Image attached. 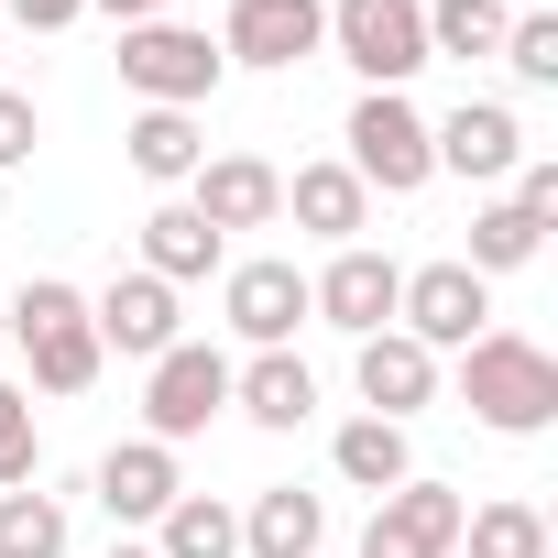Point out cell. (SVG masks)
<instances>
[{"mask_svg": "<svg viewBox=\"0 0 558 558\" xmlns=\"http://www.w3.org/2000/svg\"><path fill=\"white\" fill-rule=\"evenodd\" d=\"M110 558H154V547H110Z\"/></svg>", "mask_w": 558, "mask_h": 558, "instance_id": "cell-34", "label": "cell"}, {"mask_svg": "<svg viewBox=\"0 0 558 558\" xmlns=\"http://www.w3.org/2000/svg\"><path fill=\"white\" fill-rule=\"evenodd\" d=\"M154 558H241V514L219 493H175L154 514Z\"/></svg>", "mask_w": 558, "mask_h": 558, "instance_id": "cell-23", "label": "cell"}, {"mask_svg": "<svg viewBox=\"0 0 558 558\" xmlns=\"http://www.w3.org/2000/svg\"><path fill=\"white\" fill-rule=\"evenodd\" d=\"M88 12V0H0V23H23V34H66Z\"/></svg>", "mask_w": 558, "mask_h": 558, "instance_id": "cell-32", "label": "cell"}, {"mask_svg": "<svg viewBox=\"0 0 558 558\" xmlns=\"http://www.w3.org/2000/svg\"><path fill=\"white\" fill-rule=\"evenodd\" d=\"M88 329H99V351H121V362H165V351L186 340V307H175V286H154V274L132 263V274H110V286L88 296Z\"/></svg>", "mask_w": 558, "mask_h": 558, "instance_id": "cell-9", "label": "cell"}, {"mask_svg": "<svg viewBox=\"0 0 558 558\" xmlns=\"http://www.w3.org/2000/svg\"><path fill=\"white\" fill-rule=\"evenodd\" d=\"M351 384H362V416H416V405H438V351H416L405 329H373L362 351H351Z\"/></svg>", "mask_w": 558, "mask_h": 558, "instance_id": "cell-16", "label": "cell"}, {"mask_svg": "<svg viewBox=\"0 0 558 558\" xmlns=\"http://www.w3.org/2000/svg\"><path fill=\"white\" fill-rule=\"evenodd\" d=\"M219 318L252 340V351H286L307 329V274L286 252H263V263H230V286H219Z\"/></svg>", "mask_w": 558, "mask_h": 558, "instance_id": "cell-12", "label": "cell"}, {"mask_svg": "<svg viewBox=\"0 0 558 558\" xmlns=\"http://www.w3.org/2000/svg\"><path fill=\"white\" fill-rule=\"evenodd\" d=\"M340 165L373 186V197H416L427 175H438V154H427V110L405 99V88H362L351 99V121H340Z\"/></svg>", "mask_w": 558, "mask_h": 558, "instance_id": "cell-3", "label": "cell"}, {"mask_svg": "<svg viewBox=\"0 0 558 558\" xmlns=\"http://www.w3.org/2000/svg\"><path fill=\"white\" fill-rule=\"evenodd\" d=\"M493 56L514 66V88H558V12H514Z\"/></svg>", "mask_w": 558, "mask_h": 558, "instance_id": "cell-28", "label": "cell"}, {"mask_svg": "<svg viewBox=\"0 0 558 558\" xmlns=\"http://www.w3.org/2000/svg\"><path fill=\"white\" fill-rule=\"evenodd\" d=\"M460 405L493 427V438H536L558 427V362L525 340V329H482L460 351Z\"/></svg>", "mask_w": 558, "mask_h": 558, "instance_id": "cell-1", "label": "cell"}, {"mask_svg": "<svg viewBox=\"0 0 558 558\" xmlns=\"http://www.w3.org/2000/svg\"><path fill=\"white\" fill-rule=\"evenodd\" d=\"M0 351H12V318H0Z\"/></svg>", "mask_w": 558, "mask_h": 558, "instance_id": "cell-35", "label": "cell"}, {"mask_svg": "<svg viewBox=\"0 0 558 558\" xmlns=\"http://www.w3.org/2000/svg\"><path fill=\"white\" fill-rule=\"evenodd\" d=\"M514 208L525 219H558V154H525L514 165Z\"/></svg>", "mask_w": 558, "mask_h": 558, "instance_id": "cell-31", "label": "cell"}, {"mask_svg": "<svg viewBox=\"0 0 558 558\" xmlns=\"http://www.w3.org/2000/svg\"><path fill=\"white\" fill-rule=\"evenodd\" d=\"M395 296H405V263L373 252V241H340L329 274H307V318H329V329H351V340L395 329Z\"/></svg>", "mask_w": 558, "mask_h": 558, "instance_id": "cell-8", "label": "cell"}, {"mask_svg": "<svg viewBox=\"0 0 558 558\" xmlns=\"http://www.w3.org/2000/svg\"><path fill=\"white\" fill-rule=\"evenodd\" d=\"M88 493H99V514H110V525H154V514L186 493V471H175V449H165V438H121V449H99Z\"/></svg>", "mask_w": 558, "mask_h": 558, "instance_id": "cell-15", "label": "cell"}, {"mask_svg": "<svg viewBox=\"0 0 558 558\" xmlns=\"http://www.w3.org/2000/svg\"><path fill=\"white\" fill-rule=\"evenodd\" d=\"M219 252H230V241H219L186 197H165V208L143 219V274H154V286H197V274H219Z\"/></svg>", "mask_w": 558, "mask_h": 558, "instance_id": "cell-20", "label": "cell"}, {"mask_svg": "<svg viewBox=\"0 0 558 558\" xmlns=\"http://www.w3.org/2000/svg\"><path fill=\"white\" fill-rule=\"evenodd\" d=\"M34 460H45V438H34V395H23V384H0V493H23Z\"/></svg>", "mask_w": 558, "mask_h": 558, "instance_id": "cell-29", "label": "cell"}, {"mask_svg": "<svg viewBox=\"0 0 558 558\" xmlns=\"http://www.w3.org/2000/svg\"><path fill=\"white\" fill-rule=\"evenodd\" d=\"M132 175L143 186H186L197 165H208V132H197V110H132Z\"/></svg>", "mask_w": 558, "mask_h": 558, "instance_id": "cell-22", "label": "cell"}, {"mask_svg": "<svg viewBox=\"0 0 558 558\" xmlns=\"http://www.w3.org/2000/svg\"><path fill=\"white\" fill-rule=\"evenodd\" d=\"M329 45V0H230L219 66H307Z\"/></svg>", "mask_w": 558, "mask_h": 558, "instance_id": "cell-10", "label": "cell"}, {"mask_svg": "<svg viewBox=\"0 0 558 558\" xmlns=\"http://www.w3.org/2000/svg\"><path fill=\"white\" fill-rule=\"evenodd\" d=\"M329 547V504L307 482H263L241 504V558H318Z\"/></svg>", "mask_w": 558, "mask_h": 558, "instance_id": "cell-18", "label": "cell"}, {"mask_svg": "<svg viewBox=\"0 0 558 558\" xmlns=\"http://www.w3.org/2000/svg\"><path fill=\"white\" fill-rule=\"evenodd\" d=\"M219 416H230V351H208V340H175L165 362H143V438L186 449V438H208Z\"/></svg>", "mask_w": 558, "mask_h": 558, "instance_id": "cell-5", "label": "cell"}, {"mask_svg": "<svg viewBox=\"0 0 558 558\" xmlns=\"http://www.w3.org/2000/svg\"><path fill=\"white\" fill-rule=\"evenodd\" d=\"M286 219H296L307 241H329V252H340V241H362V230H373V186H362L340 154H318V165H296V175H286Z\"/></svg>", "mask_w": 558, "mask_h": 558, "instance_id": "cell-17", "label": "cell"}, {"mask_svg": "<svg viewBox=\"0 0 558 558\" xmlns=\"http://www.w3.org/2000/svg\"><path fill=\"white\" fill-rule=\"evenodd\" d=\"M482 318H493V286H482L460 252H449V263H416V274H405V296H395V329H405L416 351H471Z\"/></svg>", "mask_w": 558, "mask_h": 558, "instance_id": "cell-7", "label": "cell"}, {"mask_svg": "<svg viewBox=\"0 0 558 558\" xmlns=\"http://www.w3.org/2000/svg\"><path fill=\"white\" fill-rule=\"evenodd\" d=\"M329 471H340L351 493H373V504H384L395 482H416V449H405V427H395V416H351V427L329 438Z\"/></svg>", "mask_w": 558, "mask_h": 558, "instance_id": "cell-21", "label": "cell"}, {"mask_svg": "<svg viewBox=\"0 0 558 558\" xmlns=\"http://www.w3.org/2000/svg\"><path fill=\"white\" fill-rule=\"evenodd\" d=\"M186 208L230 241V230H274L286 219V175H274L263 154H208L197 175H186Z\"/></svg>", "mask_w": 558, "mask_h": 558, "instance_id": "cell-13", "label": "cell"}, {"mask_svg": "<svg viewBox=\"0 0 558 558\" xmlns=\"http://www.w3.org/2000/svg\"><path fill=\"white\" fill-rule=\"evenodd\" d=\"M416 12H427V66H438V56H460V66H471V56H493V45H504V23H514L504 0H416Z\"/></svg>", "mask_w": 558, "mask_h": 558, "instance_id": "cell-26", "label": "cell"}, {"mask_svg": "<svg viewBox=\"0 0 558 558\" xmlns=\"http://www.w3.org/2000/svg\"><path fill=\"white\" fill-rule=\"evenodd\" d=\"M460 547H471V558H547V514H536L525 493H493V504L460 514Z\"/></svg>", "mask_w": 558, "mask_h": 558, "instance_id": "cell-25", "label": "cell"}, {"mask_svg": "<svg viewBox=\"0 0 558 558\" xmlns=\"http://www.w3.org/2000/svg\"><path fill=\"white\" fill-rule=\"evenodd\" d=\"M329 45L362 88H405L427 66V12L416 0H329Z\"/></svg>", "mask_w": 558, "mask_h": 558, "instance_id": "cell-6", "label": "cell"}, {"mask_svg": "<svg viewBox=\"0 0 558 558\" xmlns=\"http://www.w3.org/2000/svg\"><path fill=\"white\" fill-rule=\"evenodd\" d=\"M0 318H12V351L34 362V395H88L99 384V329H88V296L66 286V274H34L23 296H0Z\"/></svg>", "mask_w": 558, "mask_h": 558, "instance_id": "cell-2", "label": "cell"}, {"mask_svg": "<svg viewBox=\"0 0 558 558\" xmlns=\"http://www.w3.org/2000/svg\"><path fill=\"white\" fill-rule=\"evenodd\" d=\"M427 154H438V175L493 186V175H514V165H525V121H514L504 99H460L449 121H427Z\"/></svg>", "mask_w": 558, "mask_h": 558, "instance_id": "cell-14", "label": "cell"}, {"mask_svg": "<svg viewBox=\"0 0 558 558\" xmlns=\"http://www.w3.org/2000/svg\"><path fill=\"white\" fill-rule=\"evenodd\" d=\"M0 558H66V493H0Z\"/></svg>", "mask_w": 558, "mask_h": 558, "instance_id": "cell-27", "label": "cell"}, {"mask_svg": "<svg viewBox=\"0 0 558 558\" xmlns=\"http://www.w3.org/2000/svg\"><path fill=\"white\" fill-rule=\"evenodd\" d=\"M34 143H45L34 99H23V88H0V175H12V165H34Z\"/></svg>", "mask_w": 558, "mask_h": 558, "instance_id": "cell-30", "label": "cell"}, {"mask_svg": "<svg viewBox=\"0 0 558 558\" xmlns=\"http://www.w3.org/2000/svg\"><path fill=\"white\" fill-rule=\"evenodd\" d=\"M460 514H471V504H460L449 482H427V471H416V482H395V493L373 504L362 558H449V547H460Z\"/></svg>", "mask_w": 558, "mask_h": 558, "instance_id": "cell-11", "label": "cell"}, {"mask_svg": "<svg viewBox=\"0 0 558 558\" xmlns=\"http://www.w3.org/2000/svg\"><path fill=\"white\" fill-rule=\"evenodd\" d=\"M88 12H110V23L132 34V23H165V0H88Z\"/></svg>", "mask_w": 558, "mask_h": 558, "instance_id": "cell-33", "label": "cell"}, {"mask_svg": "<svg viewBox=\"0 0 558 558\" xmlns=\"http://www.w3.org/2000/svg\"><path fill=\"white\" fill-rule=\"evenodd\" d=\"M536 252H547V219H525L514 197H493V208H471V252H460V263L482 274V286H493V274H525Z\"/></svg>", "mask_w": 558, "mask_h": 558, "instance_id": "cell-24", "label": "cell"}, {"mask_svg": "<svg viewBox=\"0 0 558 558\" xmlns=\"http://www.w3.org/2000/svg\"><path fill=\"white\" fill-rule=\"evenodd\" d=\"M219 34H197V23H132L121 34V88L143 99V110H208L219 99Z\"/></svg>", "mask_w": 558, "mask_h": 558, "instance_id": "cell-4", "label": "cell"}, {"mask_svg": "<svg viewBox=\"0 0 558 558\" xmlns=\"http://www.w3.org/2000/svg\"><path fill=\"white\" fill-rule=\"evenodd\" d=\"M230 405H241L252 427H274V438H296V427L318 416V373H307L296 351H252V362L230 373Z\"/></svg>", "mask_w": 558, "mask_h": 558, "instance_id": "cell-19", "label": "cell"}]
</instances>
